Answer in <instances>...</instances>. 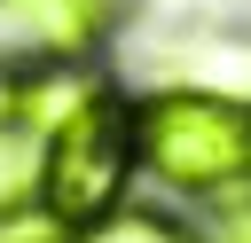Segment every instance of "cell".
<instances>
[{
  "label": "cell",
  "mask_w": 251,
  "mask_h": 243,
  "mask_svg": "<svg viewBox=\"0 0 251 243\" xmlns=\"http://www.w3.org/2000/svg\"><path fill=\"white\" fill-rule=\"evenodd\" d=\"M141 165V141H133V102L126 94H94L86 110H71L55 133H39V172H31V204L55 219V227H86L102 219L126 180Z\"/></svg>",
  "instance_id": "6da1fadb"
},
{
  "label": "cell",
  "mask_w": 251,
  "mask_h": 243,
  "mask_svg": "<svg viewBox=\"0 0 251 243\" xmlns=\"http://www.w3.org/2000/svg\"><path fill=\"white\" fill-rule=\"evenodd\" d=\"M133 141L173 196H220L251 180V110L227 94H188V86L149 94L133 102Z\"/></svg>",
  "instance_id": "7a4b0ae2"
},
{
  "label": "cell",
  "mask_w": 251,
  "mask_h": 243,
  "mask_svg": "<svg viewBox=\"0 0 251 243\" xmlns=\"http://www.w3.org/2000/svg\"><path fill=\"white\" fill-rule=\"evenodd\" d=\"M0 8L24 16L47 55H86V47H102V39L118 31V16H126V0H0Z\"/></svg>",
  "instance_id": "3957f363"
},
{
  "label": "cell",
  "mask_w": 251,
  "mask_h": 243,
  "mask_svg": "<svg viewBox=\"0 0 251 243\" xmlns=\"http://www.w3.org/2000/svg\"><path fill=\"white\" fill-rule=\"evenodd\" d=\"M102 94V78L78 63V55H55L47 71H24V86H16V118L31 125V133H55L71 110H86Z\"/></svg>",
  "instance_id": "277c9868"
},
{
  "label": "cell",
  "mask_w": 251,
  "mask_h": 243,
  "mask_svg": "<svg viewBox=\"0 0 251 243\" xmlns=\"http://www.w3.org/2000/svg\"><path fill=\"white\" fill-rule=\"evenodd\" d=\"M71 243H204L196 227H180L173 212H149V204H110L102 219H86Z\"/></svg>",
  "instance_id": "5b68a950"
},
{
  "label": "cell",
  "mask_w": 251,
  "mask_h": 243,
  "mask_svg": "<svg viewBox=\"0 0 251 243\" xmlns=\"http://www.w3.org/2000/svg\"><path fill=\"white\" fill-rule=\"evenodd\" d=\"M0 243H71V227H55L31 204V212H0Z\"/></svg>",
  "instance_id": "8992f818"
},
{
  "label": "cell",
  "mask_w": 251,
  "mask_h": 243,
  "mask_svg": "<svg viewBox=\"0 0 251 243\" xmlns=\"http://www.w3.org/2000/svg\"><path fill=\"white\" fill-rule=\"evenodd\" d=\"M220 243H251V196H243V204H227V227H220Z\"/></svg>",
  "instance_id": "52a82bcc"
},
{
  "label": "cell",
  "mask_w": 251,
  "mask_h": 243,
  "mask_svg": "<svg viewBox=\"0 0 251 243\" xmlns=\"http://www.w3.org/2000/svg\"><path fill=\"white\" fill-rule=\"evenodd\" d=\"M16 86H24V71H16V63H0V125L16 118Z\"/></svg>",
  "instance_id": "ba28073f"
}]
</instances>
